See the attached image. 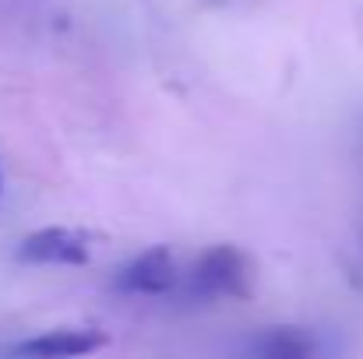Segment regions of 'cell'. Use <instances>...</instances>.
I'll return each mask as SVG.
<instances>
[{"instance_id":"7a4b0ae2","label":"cell","mask_w":363,"mask_h":359,"mask_svg":"<svg viewBox=\"0 0 363 359\" xmlns=\"http://www.w3.org/2000/svg\"><path fill=\"white\" fill-rule=\"evenodd\" d=\"M184 268L169 246H152L117 271V289L127 296H169L180 289Z\"/></svg>"},{"instance_id":"277c9868","label":"cell","mask_w":363,"mask_h":359,"mask_svg":"<svg viewBox=\"0 0 363 359\" xmlns=\"http://www.w3.org/2000/svg\"><path fill=\"white\" fill-rule=\"evenodd\" d=\"M106 346V335L96 328H57L50 335L39 338H25L18 346H11V356H28V359H67V356H89L99 353Z\"/></svg>"},{"instance_id":"5b68a950","label":"cell","mask_w":363,"mask_h":359,"mask_svg":"<svg viewBox=\"0 0 363 359\" xmlns=\"http://www.w3.org/2000/svg\"><path fill=\"white\" fill-rule=\"evenodd\" d=\"M247 349L261 359H307L321 353L318 338L307 328H268Z\"/></svg>"},{"instance_id":"6da1fadb","label":"cell","mask_w":363,"mask_h":359,"mask_svg":"<svg viewBox=\"0 0 363 359\" xmlns=\"http://www.w3.org/2000/svg\"><path fill=\"white\" fill-rule=\"evenodd\" d=\"M254 261L233 243L208 246L191 271H184L180 285L194 300H250L254 296Z\"/></svg>"},{"instance_id":"3957f363","label":"cell","mask_w":363,"mask_h":359,"mask_svg":"<svg viewBox=\"0 0 363 359\" xmlns=\"http://www.w3.org/2000/svg\"><path fill=\"white\" fill-rule=\"evenodd\" d=\"M92 257V239L82 229L67 226H50L35 229L18 243V261L21 264H85Z\"/></svg>"}]
</instances>
